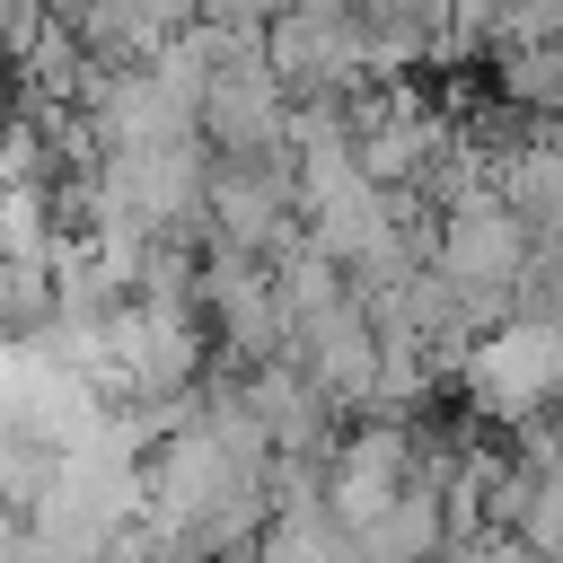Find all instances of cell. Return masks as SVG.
I'll use <instances>...</instances> for the list:
<instances>
[{"label": "cell", "mask_w": 563, "mask_h": 563, "mask_svg": "<svg viewBox=\"0 0 563 563\" xmlns=\"http://www.w3.org/2000/svg\"><path fill=\"white\" fill-rule=\"evenodd\" d=\"M413 466H422L413 413H352V422L334 431V449H325V510L361 537V528L413 484Z\"/></svg>", "instance_id": "2"}, {"label": "cell", "mask_w": 563, "mask_h": 563, "mask_svg": "<svg viewBox=\"0 0 563 563\" xmlns=\"http://www.w3.org/2000/svg\"><path fill=\"white\" fill-rule=\"evenodd\" d=\"M493 88H501L519 114H563V35L493 53Z\"/></svg>", "instance_id": "7"}, {"label": "cell", "mask_w": 563, "mask_h": 563, "mask_svg": "<svg viewBox=\"0 0 563 563\" xmlns=\"http://www.w3.org/2000/svg\"><path fill=\"white\" fill-rule=\"evenodd\" d=\"M273 9H282V0H202V18H211V26H264Z\"/></svg>", "instance_id": "9"}, {"label": "cell", "mask_w": 563, "mask_h": 563, "mask_svg": "<svg viewBox=\"0 0 563 563\" xmlns=\"http://www.w3.org/2000/svg\"><path fill=\"white\" fill-rule=\"evenodd\" d=\"M449 26H457V0H361L369 70H387V79H413L422 62H440Z\"/></svg>", "instance_id": "5"}, {"label": "cell", "mask_w": 563, "mask_h": 563, "mask_svg": "<svg viewBox=\"0 0 563 563\" xmlns=\"http://www.w3.org/2000/svg\"><path fill=\"white\" fill-rule=\"evenodd\" d=\"M449 545V484H431V475H413L361 537H352V554H440Z\"/></svg>", "instance_id": "6"}, {"label": "cell", "mask_w": 563, "mask_h": 563, "mask_svg": "<svg viewBox=\"0 0 563 563\" xmlns=\"http://www.w3.org/2000/svg\"><path fill=\"white\" fill-rule=\"evenodd\" d=\"M519 554H563V457H545V466H537V484H528Z\"/></svg>", "instance_id": "8"}, {"label": "cell", "mask_w": 563, "mask_h": 563, "mask_svg": "<svg viewBox=\"0 0 563 563\" xmlns=\"http://www.w3.org/2000/svg\"><path fill=\"white\" fill-rule=\"evenodd\" d=\"M431 264L449 282H484V290H519L528 264H537V229L519 202H501V185H475L466 202L440 211V238H431Z\"/></svg>", "instance_id": "3"}, {"label": "cell", "mask_w": 563, "mask_h": 563, "mask_svg": "<svg viewBox=\"0 0 563 563\" xmlns=\"http://www.w3.org/2000/svg\"><path fill=\"white\" fill-rule=\"evenodd\" d=\"M194 299H202V325H211V361L220 369H255V361H273V352L299 343V317L282 299V273L255 246H211L202 273H194Z\"/></svg>", "instance_id": "1"}, {"label": "cell", "mask_w": 563, "mask_h": 563, "mask_svg": "<svg viewBox=\"0 0 563 563\" xmlns=\"http://www.w3.org/2000/svg\"><path fill=\"white\" fill-rule=\"evenodd\" d=\"M493 185L528 211L537 246H563V114H528V132L493 150Z\"/></svg>", "instance_id": "4"}]
</instances>
